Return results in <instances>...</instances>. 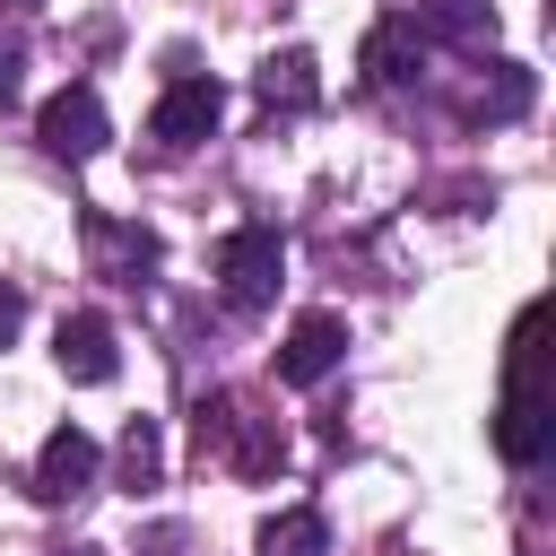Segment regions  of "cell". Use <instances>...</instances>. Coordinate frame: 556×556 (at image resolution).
Returning <instances> with one entry per match:
<instances>
[{
	"instance_id": "1",
	"label": "cell",
	"mask_w": 556,
	"mask_h": 556,
	"mask_svg": "<svg viewBox=\"0 0 556 556\" xmlns=\"http://www.w3.org/2000/svg\"><path fill=\"white\" fill-rule=\"evenodd\" d=\"M495 452L513 469H539L556 452V408H547V382H539V304H521L513 321V356H504V408H495Z\"/></svg>"
},
{
	"instance_id": "2",
	"label": "cell",
	"mask_w": 556,
	"mask_h": 556,
	"mask_svg": "<svg viewBox=\"0 0 556 556\" xmlns=\"http://www.w3.org/2000/svg\"><path fill=\"white\" fill-rule=\"evenodd\" d=\"M200 452H217L235 478H278L287 469L278 417H261V400H243V391H208L200 400Z\"/></svg>"
},
{
	"instance_id": "3",
	"label": "cell",
	"mask_w": 556,
	"mask_h": 556,
	"mask_svg": "<svg viewBox=\"0 0 556 556\" xmlns=\"http://www.w3.org/2000/svg\"><path fill=\"white\" fill-rule=\"evenodd\" d=\"M278 278H287V235H278V226H235V235L217 243V287H226V304L261 313V304L278 295Z\"/></svg>"
},
{
	"instance_id": "4",
	"label": "cell",
	"mask_w": 556,
	"mask_h": 556,
	"mask_svg": "<svg viewBox=\"0 0 556 556\" xmlns=\"http://www.w3.org/2000/svg\"><path fill=\"white\" fill-rule=\"evenodd\" d=\"M35 139H43V156H61V165H87V156L113 139V122H104V96H96V87H61V96H43V113H35Z\"/></svg>"
},
{
	"instance_id": "5",
	"label": "cell",
	"mask_w": 556,
	"mask_h": 556,
	"mask_svg": "<svg viewBox=\"0 0 556 556\" xmlns=\"http://www.w3.org/2000/svg\"><path fill=\"white\" fill-rule=\"evenodd\" d=\"M217 122H226V87H217V78H200V70H182V78L156 96L148 139H156V148H200Z\"/></svg>"
},
{
	"instance_id": "6",
	"label": "cell",
	"mask_w": 556,
	"mask_h": 556,
	"mask_svg": "<svg viewBox=\"0 0 556 556\" xmlns=\"http://www.w3.org/2000/svg\"><path fill=\"white\" fill-rule=\"evenodd\" d=\"M96 469H104L96 434H87V426H52L43 452H35V504H78V495L96 486Z\"/></svg>"
},
{
	"instance_id": "7",
	"label": "cell",
	"mask_w": 556,
	"mask_h": 556,
	"mask_svg": "<svg viewBox=\"0 0 556 556\" xmlns=\"http://www.w3.org/2000/svg\"><path fill=\"white\" fill-rule=\"evenodd\" d=\"M339 356H348V321H339V313H304V321L278 339V382H287V391H313V382L339 374Z\"/></svg>"
},
{
	"instance_id": "8",
	"label": "cell",
	"mask_w": 556,
	"mask_h": 556,
	"mask_svg": "<svg viewBox=\"0 0 556 556\" xmlns=\"http://www.w3.org/2000/svg\"><path fill=\"white\" fill-rule=\"evenodd\" d=\"M426 52H434V43H426V26H417L408 9H391V17H374V26H365L356 70H365L374 87H408V78L426 70Z\"/></svg>"
},
{
	"instance_id": "9",
	"label": "cell",
	"mask_w": 556,
	"mask_h": 556,
	"mask_svg": "<svg viewBox=\"0 0 556 556\" xmlns=\"http://www.w3.org/2000/svg\"><path fill=\"white\" fill-rule=\"evenodd\" d=\"M52 356H61L70 382H113L122 374V348H113V321L104 313H70L61 339H52Z\"/></svg>"
},
{
	"instance_id": "10",
	"label": "cell",
	"mask_w": 556,
	"mask_h": 556,
	"mask_svg": "<svg viewBox=\"0 0 556 556\" xmlns=\"http://www.w3.org/2000/svg\"><path fill=\"white\" fill-rule=\"evenodd\" d=\"M252 87H261V104H269V113H313V104H321V70H313V52H304V43L269 52Z\"/></svg>"
},
{
	"instance_id": "11",
	"label": "cell",
	"mask_w": 556,
	"mask_h": 556,
	"mask_svg": "<svg viewBox=\"0 0 556 556\" xmlns=\"http://www.w3.org/2000/svg\"><path fill=\"white\" fill-rule=\"evenodd\" d=\"M408 17L426 26V43H460V52L495 43V0H417Z\"/></svg>"
},
{
	"instance_id": "12",
	"label": "cell",
	"mask_w": 556,
	"mask_h": 556,
	"mask_svg": "<svg viewBox=\"0 0 556 556\" xmlns=\"http://www.w3.org/2000/svg\"><path fill=\"white\" fill-rule=\"evenodd\" d=\"M530 96H539L530 61H495V70H486V87L469 96V122H486V130H495V122H521V113H530Z\"/></svg>"
},
{
	"instance_id": "13",
	"label": "cell",
	"mask_w": 556,
	"mask_h": 556,
	"mask_svg": "<svg viewBox=\"0 0 556 556\" xmlns=\"http://www.w3.org/2000/svg\"><path fill=\"white\" fill-rule=\"evenodd\" d=\"M252 556H330V521H321L313 504H287V513H269V521H261Z\"/></svg>"
},
{
	"instance_id": "14",
	"label": "cell",
	"mask_w": 556,
	"mask_h": 556,
	"mask_svg": "<svg viewBox=\"0 0 556 556\" xmlns=\"http://www.w3.org/2000/svg\"><path fill=\"white\" fill-rule=\"evenodd\" d=\"M113 469H122V486H130V495L165 478V443H156V417H130V426H122V443H113Z\"/></svg>"
},
{
	"instance_id": "15",
	"label": "cell",
	"mask_w": 556,
	"mask_h": 556,
	"mask_svg": "<svg viewBox=\"0 0 556 556\" xmlns=\"http://www.w3.org/2000/svg\"><path fill=\"white\" fill-rule=\"evenodd\" d=\"M17 87H26V35H17V26H0V113L17 104Z\"/></svg>"
},
{
	"instance_id": "16",
	"label": "cell",
	"mask_w": 556,
	"mask_h": 556,
	"mask_svg": "<svg viewBox=\"0 0 556 556\" xmlns=\"http://www.w3.org/2000/svg\"><path fill=\"white\" fill-rule=\"evenodd\" d=\"M17 330H26V287H17V278H0V348H9Z\"/></svg>"
},
{
	"instance_id": "17",
	"label": "cell",
	"mask_w": 556,
	"mask_h": 556,
	"mask_svg": "<svg viewBox=\"0 0 556 556\" xmlns=\"http://www.w3.org/2000/svg\"><path fill=\"white\" fill-rule=\"evenodd\" d=\"M70 556H96V547H70Z\"/></svg>"
}]
</instances>
